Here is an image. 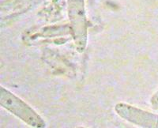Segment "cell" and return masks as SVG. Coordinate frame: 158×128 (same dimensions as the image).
I'll return each mask as SVG.
<instances>
[{
  "label": "cell",
  "instance_id": "cell-1",
  "mask_svg": "<svg viewBox=\"0 0 158 128\" xmlns=\"http://www.w3.org/2000/svg\"><path fill=\"white\" fill-rule=\"evenodd\" d=\"M0 105L29 126L35 128L46 126L43 118L32 107L2 86L0 87Z\"/></svg>",
  "mask_w": 158,
  "mask_h": 128
},
{
  "label": "cell",
  "instance_id": "cell-3",
  "mask_svg": "<svg viewBox=\"0 0 158 128\" xmlns=\"http://www.w3.org/2000/svg\"><path fill=\"white\" fill-rule=\"evenodd\" d=\"M115 112L120 118L140 127H158V116L129 104H117Z\"/></svg>",
  "mask_w": 158,
  "mask_h": 128
},
{
  "label": "cell",
  "instance_id": "cell-2",
  "mask_svg": "<svg viewBox=\"0 0 158 128\" xmlns=\"http://www.w3.org/2000/svg\"><path fill=\"white\" fill-rule=\"evenodd\" d=\"M69 18L74 43L79 52H83L87 44V25L84 0H68Z\"/></svg>",
  "mask_w": 158,
  "mask_h": 128
}]
</instances>
